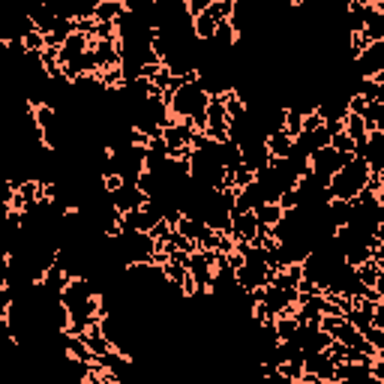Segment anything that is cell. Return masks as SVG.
<instances>
[{"instance_id": "cell-1", "label": "cell", "mask_w": 384, "mask_h": 384, "mask_svg": "<svg viewBox=\"0 0 384 384\" xmlns=\"http://www.w3.org/2000/svg\"><path fill=\"white\" fill-rule=\"evenodd\" d=\"M369 165L360 160V156H352L340 172H336L331 177V184H327V196H331V201H352L360 196V192L366 189V180H369Z\"/></svg>"}, {"instance_id": "cell-2", "label": "cell", "mask_w": 384, "mask_h": 384, "mask_svg": "<svg viewBox=\"0 0 384 384\" xmlns=\"http://www.w3.org/2000/svg\"><path fill=\"white\" fill-rule=\"evenodd\" d=\"M210 103V96L201 90L198 78H192V82H186L180 90H174L172 94V103H168V111H172V120H192V117H201L205 115V108Z\"/></svg>"}, {"instance_id": "cell-3", "label": "cell", "mask_w": 384, "mask_h": 384, "mask_svg": "<svg viewBox=\"0 0 384 384\" xmlns=\"http://www.w3.org/2000/svg\"><path fill=\"white\" fill-rule=\"evenodd\" d=\"M348 160H352V156H343V153H336L333 148H324V151H319V153L309 156V177H312L319 186L327 189L331 177L340 172V168H343Z\"/></svg>"}, {"instance_id": "cell-4", "label": "cell", "mask_w": 384, "mask_h": 384, "mask_svg": "<svg viewBox=\"0 0 384 384\" xmlns=\"http://www.w3.org/2000/svg\"><path fill=\"white\" fill-rule=\"evenodd\" d=\"M352 70L357 78H376L384 72V42H369L364 51L352 60Z\"/></svg>"}, {"instance_id": "cell-5", "label": "cell", "mask_w": 384, "mask_h": 384, "mask_svg": "<svg viewBox=\"0 0 384 384\" xmlns=\"http://www.w3.org/2000/svg\"><path fill=\"white\" fill-rule=\"evenodd\" d=\"M111 207H115L120 217L123 213H129V210H139V207H144L148 205V198H144V192L135 186V184H123L117 192H111Z\"/></svg>"}, {"instance_id": "cell-6", "label": "cell", "mask_w": 384, "mask_h": 384, "mask_svg": "<svg viewBox=\"0 0 384 384\" xmlns=\"http://www.w3.org/2000/svg\"><path fill=\"white\" fill-rule=\"evenodd\" d=\"M90 51L99 63V72L105 70H117L120 66V51H117V39H90Z\"/></svg>"}, {"instance_id": "cell-7", "label": "cell", "mask_w": 384, "mask_h": 384, "mask_svg": "<svg viewBox=\"0 0 384 384\" xmlns=\"http://www.w3.org/2000/svg\"><path fill=\"white\" fill-rule=\"evenodd\" d=\"M255 234H258V219L252 210L231 213V241L234 243H252Z\"/></svg>"}, {"instance_id": "cell-8", "label": "cell", "mask_w": 384, "mask_h": 384, "mask_svg": "<svg viewBox=\"0 0 384 384\" xmlns=\"http://www.w3.org/2000/svg\"><path fill=\"white\" fill-rule=\"evenodd\" d=\"M333 369L336 364L331 357H327V352H319V354H303V372L319 381H333Z\"/></svg>"}, {"instance_id": "cell-9", "label": "cell", "mask_w": 384, "mask_h": 384, "mask_svg": "<svg viewBox=\"0 0 384 384\" xmlns=\"http://www.w3.org/2000/svg\"><path fill=\"white\" fill-rule=\"evenodd\" d=\"M372 372L369 366H360V364H336L333 369V384H369Z\"/></svg>"}, {"instance_id": "cell-10", "label": "cell", "mask_w": 384, "mask_h": 384, "mask_svg": "<svg viewBox=\"0 0 384 384\" xmlns=\"http://www.w3.org/2000/svg\"><path fill=\"white\" fill-rule=\"evenodd\" d=\"M87 49H90V39L84 37V33H72V37L58 49V54H60V66L82 60L84 54H87Z\"/></svg>"}, {"instance_id": "cell-11", "label": "cell", "mask_w": 384, "mask_h": 384, "mask_svg": "<svg viewBox=\"0 0 384 384\" xmlns=\"http://www.w3.org/2000/svg\"><path fill=\"white\" fill-rule=\"evenodd\" d=\"M264 148L270 153V160H288L291 151H295V139H291L288 132L276 129V132H270L264 139Z\"/></svg>"}, {"instance_id": "cell-12", "label": "cell", "mask_w": 384, "mask_h": 384, "mask_svg": "<svg viewBox=\"0 0 384 384\" xmlns=\"http://www.w3.org/2000/svg\"><path fill=\"white\" fill-rule=\"evenodd\" d=\"M123 13H127V4H123V0H96L94 21L96 25H115Z\"/></svg>"}, {"instance_id": "cell-13", "label": "cell", "mask_w": 384, "mask_h": 384, "mask_svg": "<svg viewBox=\"0 0 384 384\" xmlns=\"http://www.w3.org/2000/svg\"><path fill=\"white\" fill-rule=\"evenodd\" d=\"M60 343H63V354L70 360H78V364H94V354L87 352V345L82 343V336L60 333Z\"/></svg>"}, {"instance_id": "cell-14", "label": "cell", "mask_w": 384, "mask_h": 384, "mask_svg": "<svg viewBox=\"0 0 384 384\" xmlns=\"http://www.w3.org/2000/svg\"><path fill=\"white\" fill-rule=\"evenodd\" d=\"M252 213H255V219H258L262 229H276V225L282 222V217H286V210H282L276 201H264V205H258Z\"/></svg>"}, {"instance_id": "cell-15", "label": "cell", "mask_w": 384, "mask_h": 384, "mask_svg": "<svg viewBox=\"0 0 384 384\" xmlns=\"http://www.w3.org/2000/svg\"><path fill=\"white\" fill-rule=\"evenodd\" d=\"M27 18H30L33 30L42 33V37H49V33H51L54 27H58V15H54V9H49V6L33 9V13H27Z\"/></svg>"}, {"instance_id": "cell-16", "label": "cell", "mask_w": 384, "mask_h": 384, "mask_svg": "<svg viewBox=\"0 0 384 384\" xmlns=\"http://www.w3.org/2000/svg\"><path fill=\"white\" fill-rule=\"evenodd\" d=\"M297 319L295 315H279V319L274 321V333H276V340L279 343H291L295 340V333H297Z\"/></svg>"}, {"instance_id": "cell-17", "label": "cell", "mask_w": 384, "mask_h": 384, "mask_svg": "<svg viewBox=\"0 0 384 384\" xmlns=\"http://www.w3.org/2000/svg\"><path fill=\"white\" fill-rule=\"evenodd\" d=\"M205 13L217 21V25H225V21H231V15H234V0H210Z\"/></svg>"}, {"instance_id": "cell-18", "label": "cell", "mask_w": 384, "mask_h": 384, "mask_svg": "<svg viewBox=\"0 0 384 384\" xmlns=\"http://www.w3.org/2000/svg\"><path fill=\"white\" fill-rule=\"evenodd\" d=\"M286 108V105H282ZM282 132H288L291 139H297V135L303 132V115L295 108H286V115H282Z\"/></svg>"}, {"instance_id": "cell-19", "label": "cell", "mask_w": 384, "mask_h": 384, "mask_svg": "<svg viewBox=\"0 0 384 384\" xmlns=\"http://www.w3.org/2000/svg\"><path fill=\"white\" fill-rule=\"evenodd\" d=\"M21 45H25V54H33V58H39V54L45 51V37L37 30L25 33V39H21Z\"/></svg>"}, {"instance_id": "cell-20", "label": "cell", "mask_w": 384, "mask_h": 384, "mask_svg": "<svg viewBox=\"0 0 384 384\" xmlns=\"http://www.w3.org/2000/svg\"><path fill=\"white\" fill-rule=\"evenodd\" d=\"M276 372H279V376H286V378H291V381H300V378H303V357L286 360V364L276 366Z\"/></svg>"}, {"instance_id": "cell-21", "label": "cell", "mask_w": 384, "mask_h": 384, "mask_svg": "<svg viewBox=\"0 0 384 384\" xmlns=\"http://www.w3.org/2000/svg\"><path fill=\"white\" fill-rule=\"evenodd\" d=\"M255 180V172H250V168H237V172H231V186L234 189H243V186H250Z\"/></svg>"}, {"instance_id": "cell-22", "label": "cell", "mask_w": 384, "mask_h": 384, "mask_svg": "<svg viewBox=\"0 0 384 384\" xmlns=\"http://www.w3.org/2000/svg\"><path fill=\"white\" fill-rule=\"evenodd\" d=\"M360 336H364V340H366L372 348H378V352H384V331H378V327H366V331L360 333Z\"/></svg>"}, {"instance_id": "cell-23", "label": "cell", "mask_w": 384, "mask_h": 384, "mask_svg": "<svg viewBox=\"0 0 384 384\" xmlns=\"http://www.w3.org/2000/svg\"><path fill=\"white\" fill-rule=\"evenodd\" d=\"M321 117H319V111H312V115H303V132H312V129H319L321 127Z\"/></svg>"}, {"instance_id": "cell-24", "label": "cell", "mask_w": 384, "mask_h": 384, "mask_svg": "<svg viewBox=\"0 0 384 384\" xmlns=\"http://www.w3.org/2000/svg\"><path fill=\"white\" fill-rule=\"evenodd\" d=\"M369 384H384V381H378V378H369Z\"/></svg>"}]
</instances>
